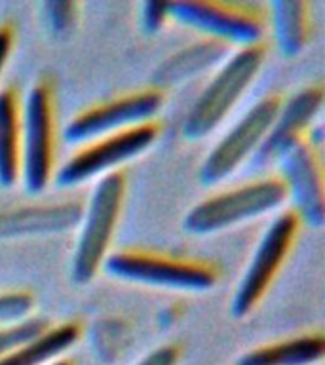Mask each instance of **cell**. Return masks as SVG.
Listing matches in <instances>:
<instances>
[{
    "label": "cell",
    "mask_w": 325,
    "mask_h": 365,
    "mask_svg": "<svg viewBox=\"0 0 325 365\" xmlns=\"http://www.w3.org/2000/svg\"><path fill=\"white\" fill-rule=\"evenodd\" d=\"M264 59L267 48L262 42L230 51L188 110L182 135L188 141H198L213 133L255 82Z\"/></svg>",
    "instance_id": "obj_1"
},
{
    "label": "cell",
    "mask_w": 325,
    "mask_h": 365,
    "mask_svg": "<svg viewBox=\"0 0 325 365\" xmlns=\"http://www.w3.org/2000/svg\"><path fill=\"white\" fill-rule=\"evenodd\" d=\"M124 200V171H113L96 182L78 225L80 232L71 267V278L74 284H90L107 261Z\"/></svg>",
    "instance_id": "obj_2"
},
{
    "label": "cell",
    "mask_w": 325,
    "mask_h": 365,
    "mask_svg": "<svg viewBox=\"0 0 325 365\" xmlns=\"http://www.w3.org/2000/svg\"><path fill=\"white\" fill-rule=\"evenodd\" d=\"M103 270L122 282L194 293L211 289L221 276L219 268L210 261L165 255L135 247L108 253Z\"/></svg>",
    "instance_id": "obj_3"
},
{
    "label": "cell",
    "mask_w": 325,
    "mask_h": 365,
    "mask_svg": "<svg viewBox=\"0 0 325 365\" xmlns=\"http://www.w3.org/2000/svg\"><path fill=\"white\" fill-rule=\"evenodd\" d=\"M287 202V190L278 175H268L257 181L228 188L187 211L182 228L190 234L222 232L242 222L279 210Z\"/></svg>",
    "instance_id": "obj_4"
},
{
    "label": "cell",
    "mask_w": 325,
    "mask_h": 365,
    "mask_svg": "<svg viewBox=\"0 0 325 365\" xmlns=\"http://www.w3.org/2000/svg\"><path fill=\"white\" fill-rule=\"evenodd\" d=\"M56 173V97L50 80L31 86L21 105V179L31 194H42Z\"/></svg>",
    "instance_id": "obj_5"
},
{
    "label": "cell",
    "mask_w": 325,
    "mask_h": 365,
    "mask_svg": "<svg viewBox=\"0 0 325 365\" xmlns=\"http://www.w3.org/2000/svg\"><path fill=\"white\" fill-rule=\"evenodd\" d=\"M158 135L160 124L153 120L86 143L61 168H57L53 182L59 188H74L93 179H101L113 171H122V165L147 153Z\"/></svg>",
    "instance_id": "obj_6"
},
{
    "label": "cell",
    "mask_w": 325,
    "mask_h": 365,
    "mask_svg": "<svg viewBox=\"0 0 325 365\" xmlns=\"http://www.w3.org/2000/svg\"><path fill=\"white\" fill-rule=\"evenodd\" d=\"M167 17L236 50L261 44L268 23L261 6L245 2H173Z\"/></svg>",
    "instance_id": "obj_7"
},
{
    "label": "cell",
    "mask_w": 325,
    "mask_h": 365,
    "mask_svg": "<svg viewBox=\"0 0 325 365\" xmlns=\"http://www.w3.org/2000/svg\"><path fill=\"white\" fill-rule=\"evenodd\" d=\"M302 222L293 210L279 213L257 244L230 302V314L244 318L257 308L287 261Z\"/></svg>",
    "instance_id": "obj_8"
},
{
    "label": "cell",
    "mask_w": 325,
    "mask_h": 365,
    "mask_svg": "<svg viewBox=\"0 0 325 365\" xmlns=\"http://www.w3.org/2000/svg\"><path fill=\"white\" fill-rule=\"evenodd\" d=\"M282 96L270 93L262 97L230 128L227 135L211 148L202 162L198 179L205 187H215L232 177L242 165L255 156L264 137L272 128L282 108Z\"/></svg>",
    "instance_id": "obj_9"
},
{
    "label": "cell",
    "mask_w": 325,
    "mask_h": 365,
    "mask_svg": "<svg viewBox=\"0 0 325 365\" xmlns=\"http://www.w3.org/2000/svg\"><path fill=\"white\" fill-rule=\"evenodd\" d=\"M164 105V91L158 88L139 90L120 96L110 101L91 105L80 110L65 128L68 145H86L101 137L120 133L135 125L153 122Z\"/></svg>",
    "instance_id": "obj_10"
},
{
    "label": "cell",
    "mask_w": 325,
    "mask_h": 365,
    "mask_svg": "<svg viewBox=\"0 0 325 365\" xmlns=\"http://www.w3.org/2000/svg\"><path fill=\"white\" fill-rule=\"evenodd\" d=\"M276 164L279 165L278 177L287 190V202L293 204V211L301 222L314 228H321L325 219L324 170L318 148L308 139L289 147Z\"/></svg>",
    "instance_id": "obj_11"
},
{
    "label": "cell",
    "mask_w": 325,
    "mask_h": 365,
    "mask_svg": "<svg viewBox=\"0 0 325 365\" xmlns=\"http://www.w3.org/2000/svg\"><path fill=\"white\" fill-rule=\"evenodd\" d=\"M324 105V88L308 86L293 96L289 101L282 103L278 116L272 128L264 137V141L251 158L255 165L276 164L282 154L295 143L306 139L314 118L318 116Z\"/></svg>",
    "instance_id": "obj_12"
},
{
    "label": "cell",
    "mask_w": 325,
    "mask_h": 365,
    "mask_svg": "<svg viewBox=\"0 0 325 365\" xmlns=\"http://www.w3.org/2000/svg\"><path fill=\"white\" fill-rule=\"evenodd\" d=\"M84 213L80 202L25 205L0 211V240L25 236H50L78 228Z\"/></svg>",
    "instance_id": "obj_13"
},
{
    "label": "cell",
    "mask_w": 325,
    "mask_h": 365,
    "mask_svg": "<svg viewBox=\"0 0 325 365\" xmlns=\"http://www.w3.org/2000/svg\"><path fill=\"white\" fill-rule=\"evenodd\" d=\"M21 179V103L14 88H0V187Z\"/></svg>",
    "instance_id": "obj_14"
},
{
    "label": "cell",
    "mask_w": 325,
    "mask_h": 365,
    "mask_svg": "<svg viewBox=\"0 0 325 365\" xmlns=\"http://www.w3.org/2000/svg\"><path fill=\"white\" fill-rule=\"evenodd\" d=\"M82 327L74 322L48 327L31 341L0 358V365H50L80 339Z\"/></svg>",
    "instance_id": "obj_15"
},
{
    "label": "cell",
    "mask_w": 325,
    "mask_h": 365,
    "mask_svg": "<svg viewBox=\"0 0 325 365\" xmlns=\"http://www.w3.org/2000/svg\"><path fill=\"white\" fill-rule=\"evenodd\" d=\"M270 21L276 44L287 57L299 56L310 40V6L301 0H278L270 4Z\"/></svg>",
    "instance_id": "obj_16"
},
{
    "label": "cell",
    "mask_w": 325,
    "mask_h": 365,
    "mask_svg": "<svg viewBox=\"0 0 325 365\" xmlns=\"http://www.w3.org/2000/svg\"><path fill=\"white\" fill-rule=\"evenodd\" d=\"M324 352V336L301 335L253 348L245 352L236 365H314L321 361Z\"/></svg>",
    "instance_id": "obj_17"
},
{
    "label": "cell",
    "mask_w": 325,
    "mask_h": 365,
    "mask_svg": "<svg viewBox=\"0 0 325 365\" xmlns=\"http://www.w3.org/2000/svg\"><path fill=\"white\" fill-rule=\"evenodd\" d=\"M230 56V48L215 40L204 38L185 50L171 56L162 67L156 71V80L160 84H179L187 78H192L198 73L213 65H221Z\"/></svg>",
    "instance_id": "obj_18"
},
{
    "label": "cell",
    "mask_w": 325,
    "mask_h": 365,
    "mask_svg": "<svg viewBox=\"0 0 325 365\" xmlns=\"http://www.w3.org/2000/svg\"><path fill=\"white\" fill-rule=\"evenodd\" d=\"M50 327V324L42 318H27L25 322L14 325H4L0 327V358H4L6 354L21 346L23 342L31 341L33 336L40 335L42 331Z\"/></svg>",
    "instance_id": "obj_19"
},
{
    "label": "cell",
    "mask_w": 325,
    "mask_h": 365,
    "mask_svg": "<svg viewBox=\"0 0 325 365\" xmlns=\"http://www.w3.org/2000/svg\"><path fill=\"white\" fill-rule=\"evenodd\" d=\"M34 297L29 291H0V327L31 318Z\"/></svg>",
    "instance_id": "obj_20"
},
{
    "label": "cell",
    "mask_w": 325,
    "mask_h": 365,
    "mask_svg": "<svg viewBox=\"0 0 325 365\" xmlns=\"http://www.w3.org/2000/svg\"><path fill=\"white\" fill-rule=\"evenodd\" d=\"M44 17L53 33L61 34L73 27L76 19V4L73 2H48L44 4Z\"/></svg>",
    "instance_id": "obj_21"
},
{
    "label": "cell",
    "mask_w": 325,
    "mask_h": 365,
    "mask_svg": "<svg viewBox=\"0 0 325 365\" xmlns=\"http://www.w3.org/2000/svg\"><path fill=\"white\" fill-rule=\"evenodd\" d=\"M167 17V4H160V2H148L141 8V23L143 29L148 33H156L158 29L165 23Z\"/></svg>",
    "instance_id": "obj_22"
},
{
    "label": "cell",
    "mask_w": 325,
    "mask_h": 365,
    "mask_svg": "<svg viewBox=\"0 0 325 365\" xmlns=\"http://www.w3.org/2000/svg\"><path fill=\"white\" fill-rule=\"evenodd\" d=\"M181 348L177 344H164L145 356L137 365H179Z\"/></svg>",
    "instance_id": "obj_23"
},
{
    "label": "cell",
    "mask_w": 325,
    "mask_h": 365,
    "mask_svg": "<svg viewBox=\"0 0 325 365\" xmlns=\"http://www.w3.org/2000/svg\"><path fill=\"white\" fill-rule=\"evenodd\" d=\"M14 40H16L14 27H11L10 23H0V76H2L6 65L10 61L11 50H14Z\"/></svg>",
    "instance_id": "obj_24"
},
{
    "label": "cell",
    "mask_w": 325,
    "mask_h": 365,
    "mask_svg": "<svg viewBox=\"0 0 325 365\" xmlns=\"http://www.w3.org/2000/svg\"><path fill=\"white\" fill-rule=\"evenodd\" d=\"M50 365H73V364H71L68 359H57V361H53V364Z\"/></svg>",
    "instance_id": "obj_25"
}]
</instances>
